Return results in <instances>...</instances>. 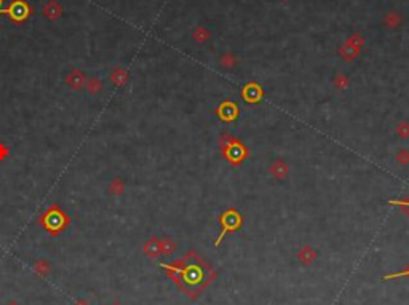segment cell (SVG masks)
Returning <instances> with one entry per match:
<instances>
[{"label":"cell","mask_w":409,"mask_h":305,"mask_svg":"<svg viewBox=\"0 0 409 305\" xmlns=\"http://www.w3.org/2000/svg\"><path fill=\"white\" fill-rule=\"evenodd\" d=\"M199 262L190 264L181 270V281H184V284H186L184 289H187L189 293H192L190 296L200 293V291L213 280V271H211V269L206 267V265H200Z\"/></svg>","instance_id":"obj_1"},{"label":"cell","mask_w":409,"mask_h":305,"mask_svg":"<svg viewBox=\"0 0 409 305\" xmlns=\"http://www.w3.org/2000/svg\"><path fill=\"white\" fill-rule=\"evenodd\" d=\"M221 221H222V234L221 237L216 240V246L222 241V238L226 234H229V232H234L237 229H240V225H241V216L237 213L235 209H227L226 213L222 214L221 217Z\"/></svg>","instance_id":"obj_2"},{"label":"cell","mask_w":409,"mask_h":305,"mask_svg":"<svg viewBox=\"0 0 409 305\" xmlns=\"http://www.w3.org/2000/svg\"><path fill=\"white\" fill-rule=\"evenodd\" d=\"M222 152L226 154V157L229 158V160L232 163H235V165H239L243 158L246 157V149L243 147L237 139H232V141H230L226 147L222 149Z\"/></svg>","instance_id":"obj_3"},{"label":"cell","mask_w":409,"mask_h":305,"mask_svg":"<svg viewBox=\"0 0 409 305\" xmlns=\"http://www.w3.org/2000/svg\"><path fill=\"white\" fill-rule=\"evenodd\" d=\"M269 173L272 174V177L278 179V181H283V179H286L288 174H289V167L283 158H276V160H273L272 163H270Z\"/></svg>","instance_id":"obj_4"},{"label":"cell","mask_w":409,"mask_h":305,"mask_svg":"<svg viewBox=\"0 0 409 305\" xmlns=\"http://www.w3.org/2000/svg\"><path fill=\"white\" fill-rule=\"evenodd\" d=\"M217 114L226 122H232L234 118L239 115V109L235 107L232 102H224L219 109H217Z\"/></svg>","instance_id":"obj_5"},{"label":"cell","mask_w":409,"mask_h":305,"mask_svg":"<svg viewBox=\"0 0 409 305\" xmlns=\"http://www.w3.org/2000/svg\"><path fill=\"white\" fill-rule=\"evenodd\" d=\"M298 259L301 261V264L304 265H310L315 259H316V251L312 249L310 246H302L298 253Z\"/></svg>","instance_id":"obj_6"},{"label":"cell","mask_w":409,"mask_h":305,"mask_svg":"<svg viewBox=\"0 0 409 305\" xmlns=\"http://www.w3.org/2000/svg\"><path fill=\"white\" fill-rule=\"evenodd\" d=\"M261 96H262V90L259 87H254V90H251V91H249L248 88L243 90V98H245L246 101H249V102H256Z\"/></svg>","instance_id":"obj_7"},{"label":"cell","mask_w":409,"mask_h":305,"mask_svg":"<svg viewBox=\"0 0 409 305\" xmlns=\"http://www.w3.org/2000/svg\"><path fill=\"white\" fill-rule=\"evenodd\" d=\"M347 87H348V78H347V75H344V74L336 75V78H334V88L338 90V91H344Z\"/></svg>","instance_id":"obj_8"},{"label":"cell","mask_w":409,"mask_h":305,"mask_svg":"<svg viewBox=\"0 0 409 305\" xmlns=\"http://www.w3.org/2000/svg\"><path fill=\"white\" fill-rule=\"evenodd\" d=\"M397 135L401 139H408L409 137V122H400L397 125Z\"/></svg>","instance_id":"obj_9"},{"label":"cell","mask_w":409,"mask_h":305,"mask_svg":"<svg viewBox=\"0 0 409 305\" xmlns=\"http://www.w3.org/2000/svg\"><path fill=\"white\" fill-rule=\"evenodd\" d=\"M395 158H397V163L398 165H409V150L408 149H400L397 152V155H395Z\"/></svg>","instance_id":"obj_10"},{"label":"cell","mask_w":409,"mask_h":305,"mask_svg":"<svg viewBox=\"0 0 409 305\" xmlns=\"http://www.w3.org/2000/svg\"><path fill=\"white\" fill-rule=\"evenodd\" d=\"M146 251L150 254V257H157V254L162 251V248H160V241L152 240V241H150V243L147 244V246H146Z\"/></svg>","instance_id":"obj_11"},{"label":"cell","mask_w":409,"mask_h":305,"mask_svg":"<svg viewBox=\"0 0 409 305\" xmlns=\"http://www.w3.org/2000/svg\"><path fill=\"white\" fill-rule=\"evenodd\" d=\"M160 248L167 254H170L176 249V244H174V241H171V240H163V241H160Z\"/></svg>","instance_id":"obj_12"},{"label":"cell","mask_w":409,"mask_h":305,"mask_svg":"<svg viewBox=\"0 0 409 305\" xmlns=\"http://www.w3.org/2000/svg\"><path fill=\"white\" fill-rule=\"evenodd\" d=\"M398 276H409V270H403L400 273H392V275H385L384 280H392V278H398Z\"/></svg>","instance_id":"obj_13"},{"label":"cell","mask_w":409,"mask_h":305,"mask_svg":"<svg viewBox=\"0 0 409 305\" xmlns=\"http://www.w3.org/2000/svg\"><path fill=\"white\" fill-rule=\"evenodd\" d=\"M221 63H222V66L224 68H232V66L235 64V61L232 58H229V56H226V58H222L221 59Z\"/></svg>","instance_id":"obj_14"}]
</instances>
